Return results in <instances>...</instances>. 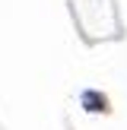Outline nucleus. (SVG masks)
I'll return each instance as SVG.
<instances>
[{
    "label": "nucleus",
    "mask_w": 127,
    "mask_h": 130,
    "mask_svg": "<svg viewBox=\"0 0 127 130\" xmlns=\"http://www.w3.org/2000/svg\"><path fill=\"white\" fill-rule=\"evenodd\" d=\"M83 108H86L89 114L108 111V99H105L102 92H95V89H89V92H83Z\"/></svg>",
    "instance_id": "obj_1"
}]
</instances>
